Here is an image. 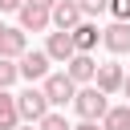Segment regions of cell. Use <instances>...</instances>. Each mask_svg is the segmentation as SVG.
Returning <instances> with one entry per match:
<instances>
[{"instance_id":"cell-1","label":"cell","mask_w":130,"mask_h":130,"mask_svg":"<svg viewBox=\"0 0 130 130\" xmlns=\"http://www.w3.org/2000/svg\"><path fill=\"white\" fill-rule=\"evenodd\" d=\"M77 114H81V122H98L106 110H110V102H106V93L102 89H93V85H85V89H77L73 93V102H69Z\"/></svg>"},{"instance_id":"cell-2","label":"cell","mask_w":130,"mask_h":130,"mask_svg":"<svg viewBox=\"0 0 130 130\" xmlns=\"http://www.w3.org/2000/svg\"><path fill=\"white\" fill-rule=\"evenodd\" d=\"M41 93H45V102H49V110H53V106H69L73 93H77V85H73L65 73H49L45 85H41Z\"/></svg>"},{"instance_id":"cell-3","label":"cell","mask_w":130,"mask_h":130,"mask_svg":"<svg viewBox=\"0 0 130 130\" xmlns=\"http://www.w3.org/2000/svg\"><path fill=\"white\" fill-rule=\"evenodd\" d=\"M45 114H49V102H45V93H41V89H32V85H28L24 93H16V118H24V122L32 126V122H41Z\"/></svg>"},{"instance_id":"cell-4","label":"cell","mask_w":130,"mask_h":130,"mask_svg":"<svg viewBox=\"0 0 130 130\" xmlns=\"http://www.w3.org/2000/svg\"><path fill=\"white\" fill-rule=\"evenodd\" d=\"M49 24H57V32H73V28L81 24V8H77V0H57V4L49 8Z\"/></svg>"},{"instance_id":"cell-5","label":"cell","mask_w":130,"mask_h":130,"mask_svg":"<svg viewBox=\"0 0 130 130\" xmlns=\"http://www.w3.org/2000/svg\"><path fill=\"white\" fill-rule=\"evenodd\" d=\"M28 53V41H24V32L20 28H8V24H0V57H8V61H20Z\"/></svg>"},{"instance_id":"cell-6","label":"cell","mask_w":130,"mask_h":130,"mask_svg":"<svg viewBox=\"0 0 130 130\" xmlns=\"http://www.w3.org/2000/svg\"><path fill=\"white\" fill-rule=\"evenodd\" d=\"M16 77H24V81H45V77H49V57H45V53H24L20 65H16Z\"/></svg>"},{"instance_id":"cell-7","label":"cell","mask_w":130,"mask_h":130,"mask_svg":"<svg viewBox=\"0 0 130 130\" xmlns=\"http://www.w3.org/2000/svg\"><path fill=\"white\" fill-rule=\"evenodd\" d=\"M65 65H69V69H65V77H69L73 85H85V81H93V69H98V61H93L89 53H73Z\"/></svg>"},{"instance_id":"cell-8","label":"cell","mask_w":130,"mask_h":130,"mask_svg":"<svg viewBox=\"0 0 130 130\" xmlns=\"http://www.w3.org/2000/svg\"><path fill=\"white\" fill-rule=\"evenodd\" d=\"M20 12V32H41V28H49V8H41V4H20L16 8Z\"/></svg>"},{"instance_id":"cell-9","label":"cell","mask_w":130,"mask_h":130,"mask_svg":"<svg viewBox=\"0 0 130 130\" xmlns=\"http://www.w3.org/2000/svg\"><path fill=\"white\" fill-rule=\"evenodd\" d=\"M69 41H73V49H77V53H93V49H98V41H102V28H98V24H89V20H81V24L69 32Z\"/></svg>"},{"instance_id":"cell-10","label":"cell","mask_w":130,"mask_h":130,"mask_svg":"<svg viewBox=\"0 0 130 130\" xmlns=\"http://www.w3.org/2000/svg\"><path fill=\"white\" fill-rule=\"evenodd\" d=\"M122 77H126V73H122V65L106 61V65H98V69H93V81H98L93 89H102V93H114V89H122Z\"/></svg>"},{"instance_id":"cell-11","label":"cell","mask_w":130,"mask_h":130,"mask_svg":"<svg viewBox=\"0 0 130 130\" xmlns=\"http://www.w3.org/2000/svg\"><path fill=\"white\" fill-rule=\"evenodd\" d=\"M102 45H106L110 53H130V24L114 20L110 28H102Z\"/></svg>"},{"instance_id":"cell-12","label":"cell","mask_w":130,"mask_h":130,"mask_svg":"<svg viewBox=\"0 0 130 130\" xmlns=\"http://www.w3.org/2000/svg\"><path fill=\"white\" fill-rule=\"evenodd\" d=\"M73 53H77V49H73L69 32H49V45H45V57H49V61H61V65H65Z\"/></svg>"},{"instance_id":"cell-13","label":"cell","mask_w":130,"mask_h":130,"mask_svg":"<svg viewBox=\"0 0 130 130\" xmlns=\"http://www.w3.org/2000/svg\"><path fill=\"white\" fill-rule=\"evenodd\" d=\"M20 118H16V98L8 89H0V130H16Z\"/></svg>"},{"instance_id":"cell-14","label":"cell","mask_w":130,"mask_h":130,"mask_svg":"<svg viewBox=\"0 0 130 130\" xmlns=\"http://www.w3.org/2000/svg\"><path fill=\"white\" fill-rule=\"evenodd\" d=\"M102 130H126V106H114L102 114Z\"/></svg>"},{"instance_id":"cell-15","label":"cell","mask_w":130,"mask_h":130,"mask_svg":"<svg viewBox=\"0 0 130 130\" xmlns=\"http://www.w3.org/2000/svg\"><path fill=\"white\" fill-rule=\"evenodd\" d=\"M37 130H69V122H65V114H57V110H49L41 122H37Z\"/></svg>"},{"instance_id":"cell-16","label":"cell","mask_w":130,"mask_h":130,"mask_svg":"<svg viewBox=\"0 0 130 130\" xmlns=\"http://www.w3.org/2000/svg\"><path fill=\"white\" fill-rule=\"evenodd\" d=\"M106 12H114V20H122V24H130V0H110Z\"/></svg>"},{"instance_id":"cell-17","label":"cell","mask_w":130,"mask_h":130,"mask_svg":"<svg viewBox=\"0 0 130 130\" xmlns=\"http://www.w3.org/2000/svg\"><path fill=\"white\" fill-rule=\"evenodd\" d=\"M16 81V61H8V57H0V89H8Z\"/></svg>"},{"instance_id":"cell-18","label":"cell","mask_w":130,"mask_h":130,"mask_svg":"<svg viewBox=\"0 0 130 130\" xmlns=\"http://www.w3.org/2000/svg\"><path fill=\"white\" fill-rule=\"evenodd\" d=\"M106 4H110V0H77L81 16H98V12H106Z\"/></svg>"},{"instance_id":"cell-19","label":"cell","mask_w":130,"mask_h":130,"mask_svg":"<svg viewBox=\"0 0 130 130\" xmlns=\"http://www.w3.org/2000/svg\"><path fill=\"white\" fill-rule=\"evenodd\" d=\"M20 4H24V0H0V12H16Z\"/></svg>"},{"instance_id":"cell-20","label":"cell","mask_w":130,"mask_h":130,"mask_svg":"<svg viewBox=\"0 0 130 130\" xmlns=\"http://www.w3.org/2000/svg\"><path fill=\"white\" fill-rule=\"evenodd\" d=\"M69 130H102L98 122H77V126H69Z\"/></svg>"},{"instance_id":"cell-21","label":"cell","mask_w":130,"mask_h":130,"mask_svg":"<svg viewBox=\"0 0 130 130\" xmlns=\"http://www.w3.org/2000/svg\"><path fill=\"white\" fill-rule=\"evenodd\" d=\"M28 4H41V8H53L57 0H28Z\"/></svg>"},{"instance_id":"cell-22","label":"cell","mask_w":130,"mask_h":130,"mask_svg":"<svg viewBox=\"0 0 130 130\" xmlns=\"http://www.w3.org/2000/svg\"><path fill=\"white\" fill-rule=\"evenodd\" d=\"M122 93H126V98H130V77H122Z\"/></svg>"},{"instance_id":"cell-23","label":"cell","mask_w":130,"mask_h":130,"mask_svg":"<svg viewBox=\"0 0 130 130\" xmlns=\"http://www.w3.org/2000/svg\"><path fill=\"white\" fill-rule=\"evenodd\" d=\"M126 130H130V106H126Z\"/></svg>"},{"instance_id":"cell-24","label":"cell","mask_w":130,"mask_h":130,"mask_svg":"<svg viewBox=\"0 0 130 130\" xmlns=\"http://www.w3.org/2000/svg\"><path fill=\"white\" fill-rule=\"evenodd\" d=\"M16 130H32V126H16Z\"/></svg>"}]
</instances>
